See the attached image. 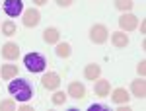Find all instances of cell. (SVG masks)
Returning a JSON list of instances; mask_svg holds the SVG:
<instances>
[{"instance_id": "6da1fadb", "label": "cell", "mask_w": 146, "mask_h": 111, "mask_svg": "<svg viewBox=\"0 0 146 111\" xmlns=\"http://www.w3.org/2000/svg\"><path fill=\"white\" fill-rule=\"evenodd\" d=\"M8 92H10L18 101H27V100H31V96H33L31 84H29L27 80H23V78L12 80L10 84H8Z\"/></svg>"}, {"instance_id": "7a4b0ae2", "label": "cell", "mask_w": 146, "mask_h": 111, "mask_svg": "<svg viewBox=\"0 0 146 111\" xmlns=\"http://www.w3.org/2000/svg\"><path fill=\"white\" fill-rule=\"evenodd\" d=\"M23 64H25V68L29 72H43L47 66V60H45V56L39 55V53H27L23 56Z\"/></svg>"}, {"instance_id": "3957f363", "label": "cell", "mask_w": 146, "mask_h": 111, "mask_svg": "<svg viewBox=\"0 0 146 111\" xmlns=\"http://www.w3.org/2000/svg\"><path fill=\"white\" fill-rule=\"evenodd\" d=\"M90 39H92V43H96V45H103L109 39V29L103 23H94L90 29Z\"/></svg>"}, {"instance_id": "277c9868", "label": "cell", "mask_w": 146, "mask_h": 111, "mask_svg": "<svg viewBox=\"0 0 146 111\" xmlns=\"http://www.w3.org/2000/svg\"><path fill=\"white\" fill-rule=\"evenodd\" d=\"M136 25H138V18H136L135 14L123 12V16L119 18V27H121V31H135Z\"/></svg>"}, {"instance_id": "5b68a950", "label": "cell", "mask_w": 146, "mask_h": 111, "mask_svg": "<svg viewBox=\"0 0 146 111\" xmlns=\"http://www.w3.org/2000/svg\"><path fill=\"white\" fill-rule=\"evenodd\" d=\"M2 8H4V12H6V16L18 18V16L23 12V2L22 0H4Z\"/></svg>"}, {"instance_id": "8992f818", "label": "cell", "mask_w": 146, "mask_h": 111, "mask_svg": "<svg viewBox=\"0 0 146 111\" xmlns=\"http://www.w3.org/2000/svg\"><path fill=\"white\" fill-rule=\"evenodd\" d=\"M2 56L6 60H16L20 56V47L14 43V41H6V43L2 45Z\"/></svg>"}, {"instance_id": "52a82bcc", "label": "cell", "mask_w": 146, "mask_h": 111, "mask_svg": "<svg viewBox=\"0 0 146 111\" xmlns=\"http://www.w3.org/2000/svg\"><path fill=\"white\" fill-rule=\"evenodd\" d=\"M41 86L45 90H58V86H60V76L56 72H47L45 76L41 78Z\"/></svg>"}, {"instance_id": "ba28073f", "label": "cell", "mask_w": 146, "mask_h": 111, "mask_svg": "<svg viewBox=\"0 0 146 111\" xmlns=\"http://www.w3.org/2000/svg\"><path fill=\"white\" fill-rule=\"evenodd\" d=\"M39 22H41V14H39V10L29 8V10L23 12V25H25V27H35Z\"/></svg>"}, {"instance_id": "9c48e42d", "label": "cell", "mask_w": 146, "mask_h": 111, "mask_svg": "<svg viewBox=\"0 0 146 111\" xmlns=\"http://www.w3.org/2000/svg\"><path fill=\"white\" fill-rule=\"evenodd\" d=\"M131 92H133L135 98L144 100V98H146V82H144V78L140 76L138 80H133V84H131Z\"/></svg>"}, {"instance_id": "30bf717a", "label": "cell", "mask_w": 146, "mask_h": 111, "mask_svg": "<svg viewBox=\"0 0 146 111\" xmlns=\"http://www.w3.org/2000/svg\"><path fill=\"white\" fill-rule=\"evenodd\" d=\"M66 94L70 98H74V100H84V98H86V88H84V84H80V82H70Z\"/></svg>"}, {"instance_id": "8fae6325", "label": "cell", "mask_w": 146, "mask_h": 111, "mask_svg": "<svg viewBox=\"0 0 146 111\" xmlns=\"http://www.w3.org/2000/svg\"><path fill=\"white\" fill-rule=\"evenodd\" d=\"M111 43L117 49H125L129 45V35L125 31H115V33H111Z\"/></svg>"}, {"instance_id": "7c38bea8", "label": "cell", "mask_w": 146, "mask_h": 111, "mask_svg": "<svg viewBox=\"0 0 146 111\" xmlns=\"http://www.w3.org/2000/svg\"><path fill=\"white\" fill-rule=\"evenodd\" d=\"M111 100L115 101V103H119V105H123V103H129L131 96H129V92L125 88H115L111 92Z\"/></svg>"}, {"instance_id": "4fadbf2b", "label": "cell", "mask_w": 146, "mask_h": 111, "mask_svg": "<svg viewBox=\"0 0 146 111\" xmlns=\"http://www.w3.org/2000/svg\"><path fill=\"white\" fill-rule=\"evenodd\" d=\"M94 92H96V96H100V98L109 96V92H111L109 80H100V78H98V82H96V86H94Z\"/></svg>"}, {"instance_id": "5bb4252c", "label": "cell", "mask_w": 146, "mask_h": 111, "mask_svg": "<svg viewBox=\"0 0 146 111\" xmlns=\"http://www.w3.org/2000/svg\"><path fill=\"white\" fill-rule=\"evenodd\" d=\"M58 39H60V33H58L56 27H47L45 31H43V41L47 45H56Z\"/></svg>"}, {"instance_id": "9a60e30c", "label": "cell", "mask_w": 146, "mask_h": 111, "mask_svg": "<svg viewBox=\"0 0 146 111\" xmlns=\"http://www.w3.org/2000/svg\"><path fill=\"white\" fill-rule=\"evenodd\" d=\"M100 74H101V68H100V64H96V62H92V64H86V68H84V78L86 80H98L100 78Z\"/></svg>"}, {"instance_id": "2e32d148", "label": "cell", "mask_w": 146, "mask_h": 111, "mask_svg": "<svg viewBox=\"0 0 146 111\" xmlns=\"http://www.w3.org/2000/svg\"><path fill=\"white\" fill-rule=\"evenodd\" d=\"M0 76L4 78V80L16 78L18 76V66H16V64H4V66L0 68Z\"/></svg>"}, {"instance_id": "e0dca14e", "label": "cell", "mask_w": 146, "mask_h": 111, "mask_svg": "<svg viewBox=\"0 0 146 111\" xmlns=\"http://www.w3.org/2000/svg\"><path fill=\"white\" fill-rule=\"evenodd\" d=\"M55 53H56V56H60V58H68L70 53H72V49H70V45H68V43H56Z\"/></svg>"}, {"instance_id": "ac0fdd59", "label": "cell", "mask_w": 146, "mask_h": 111, "mask_svg": "<svg viewBox=\"0 0 146 111\" xmlns=\"http://www.w3.org/2000/svg\"><path fill=\"white\" fill-rule=\"evenodd\" d=\"M66 98H68L66 92H58V90H55V94L51 96V101H53V105H64Z\"/></svg>"}, {"instance_id": "d6986e66", "label": "cell", "mask_w": 146, "mask_h": 111, "mask_svg": "<svg viewBox=\"0 0 146 111\" xmlns=\"http://www.w3.org/2000/svg\"><path fill=\"white\" fill-rule=\"evenodd\" d=\"M16 31H18V27H16V23H14V22L8 20V22L2 23V33H4V35L10 37V35H16Z\"/></svg>"}, {"instance_id": "ffe728a7", "label": "cell", "mask_w": 146, "mask_h": 111, "mask_svg": "<svg viewBox=\"0 0 146 111\" xmlns=\"http://www.w3.org/2000/svg\"><path fill=\"white\" fill-rule=\"evenodd\" d=\"M115 2V8L121 12H129L133 8V0H113Z\"/></svg>"}, {"instance_id": "44dd1931", "label": "cell", "mask_w": 146, "mask_h": 111, "mask_svg": "<svg viewBox=\"0 0 146 111\" xmlns=\"http://www.w3.org/2000/svg\"><path fill=\"white\" fill-rule=\"evenodd\" d=\"M14 109H16V101H14V100L0 101V111H14Z\"/></svg>"}, {"instance_id": "7402d4cb", "label": "cell", "mask_w": 146, "mask_h": 111, "mask_svg": "<svg viewBox=\"0 0 146 111\" xmlns=\"http://www.w3.org/2000/svg\"><path fill=\"white\" fill-rule=\"evenodd\" d=\"M144 64H146L144 60H140V62H138V66H136V70H138V74H140V76H144V70H146Z\"/></svg>"}, {"instance_id": "603a6c76", "label": "cell", "mask_w": 146, "mask_h": 111, "mask_svg": "<svg viewBox=\"0 0 146 111\" xmlns=\"http://www.w3.org/2000/svg\"><path fill=\"white\" fill-rule=\"evenodd\" d=\"M55 2L58 4V6H62V8H66V6H70V4H72L74 0H55Z\"/></svg>"}, {"instance_id": "cb8c5ba5", "label": "cell", "mask_w": 146, "mask_h": 111, "mask_svg": "<svg viewBox=\"0 0 146 111\" xmlns=\"http://www.w3.org/2000/svg\"><path fill=\"white\" fill-rule=\"evenodd\" d=\"M35 4H37V6H43V4H47V2H49V0H33Z\"/></svg>"}, {"instance_id": "d4e9b609", "label": "cell", "mask_w": 146, "mask_h": 111, "mask_svg": "<svg viewBox=\"0 0 146 111\" xmlns=\"http://www.w3.org/2000/svg\"><path fill=\"white\" fill-rule=\"evenodd\" d=\"M20 109H22V111H31V107H29V105H22Z\"/></svg>"}]
</instances>
